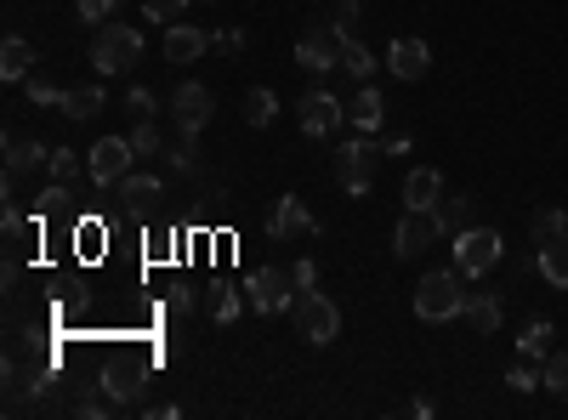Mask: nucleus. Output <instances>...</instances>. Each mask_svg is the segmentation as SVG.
Listing matches in <instances>:
<instances>
[{
  "instance_id": "1",
  "label": "nucleus",
  "mask_w": 568,
  "mask_h": 420,
  "mask_svg": "<svg viewBox=\"0 0 568 420\" xmlns=\"http://www.w3.org/2000/svg\"><path fill=\"white\" fill-rule=\"evenodd\" d=\"M466 273L460 267H450V273H427L421 284H415V313L427 318V324H450V318H460V307H466V284H460Z\"/></svg>"
},
{
  "instance_id": "2",
  "label": "nucleus",
  "mask_w": 568,
  "mask_h": 420,
  "mask_svg": "<svg viewBox=\"0 0 568 420\" xmlns=\"http://www.w3.org/2000/svg\"><path fill=\"white\" fill-rule=\"evenodd\" d=\"M137 58H142V29H131V23H103V29H91V68L97 74H126Z\"/></svg>"
},
{
  "instance_id": "3",
  "label": "nucleus",
  "mask_w": 568,
  "mask_h": 420,
  "mask_svg": "<svg viewBox=\"0 0 568 420\" xmlns=\"http://www.w3.org/2000/svg\"><path fill=\"white\" fill-rule=\"evenodd\" d=\"M381 160H387V148L381 142H369V137H353V142H341L336 148V182L353 193H369L376 188V170H381Z\"/></svg>"
},
{
  "instance_id": "4",
  "label": "nucleus",
  "mask_w": 568,
  "mask_h": 420,
  "mask_svg": "<svg viewBox=\"0 0 568 420\" xmlns=\"http://www.w3.org/2000/svg\"><path fill=\"white\" fill-rule=\"evenodd\" d=\"M295 330L307 335V347H330V341L341 335V307L330 302V295L318 290H295Z\"/></svg>"
},
{
  "instance_id": "5",
  "label": "nucleus",
  "mask_w": 568,
  "mask_h": 420,
  "mask_svg": "<svg viewBox=\"0 0 568 420\" xmlns=\"http://www.w3.org/2000/svg\"><path fill=\"white\" fill-rule=\"evenodd\" d=\"M348 46H353V35L341 29V23H318V29H307L302 40H295V63L313 68V74H325V68H341Z\"/></svg>"
},
{
  "instance_id": "6",
  "label": "nucleus",
  "mask_w": 568,
  "mask_h": 420,
  "mask_svg": "<svg viewBox=\"0 0 568 420\" xmlns=\"http://www.w3.org/2000/svg\"><path fill=\"white\" fill-rule=\"evenodd\" d=\"M501 256H506V239H501L495 228H466V233L455 239V267H460L466 279H483Z\"/></svg>"
},
{
  "instance_id": "7",
  "label": "nucleus",
  "mask_w": 568,
  "mask_h": 420,
  "mask_svg": "<svg viewBox=\"0 0 568 420\" xmlns=\"http://www.w3.org/2000/svg\"><path fill=\"white\" fill-rule=\"evenodd\" d=\"M131 160H137V148H131V137H103L86 154V170H91V182L97 188H119L131 177Z\"/></svg>"
},
{
  "instance_id": "8",
  "label": "nucleus",
  "mask_w": 568,
  "mask_h": 420,
  "mask_svg": "<svg viewBox=\"0 0 568 420\" xmlns=\"http://www.w3.org/2000/svg\"><path fill=\"white\" fill-rule=\"evenodd\" d=\"M244 290H251V307H256L262 318L295 307V273H290V267H262V273L244 284Z\"/></svg>"
},
{
  "instance_id": "9",
  "label": "nucleus",
  "mask_w": 568,
  "mask_h": 420,
  "mask_svg": "<svg viewBox=\"0 0 568 420\" xmlns=\"http://www.w3.org/2000/svg\"><path fill=\"white\" fill-rule=\"evenodd\" d=\"M205 119H211V91L200 80H182L177 91H171V126L182 131V142H193L205 131Z\"/></svg>"
},
{
  "instance_id": "10",
  "label": "nucleus",
  "mask_w": 568,
  "mask_h": 420,
  "mask_svg": "<svg viewBox=\"0 0 568 420\" xmlns=\"http://www.w3.org/2000/svg\"><path fill=\"white\" fill-rule=\"evenodd\" d=\"M438 239H443V233H438L432 211H404V221L392 228V256H399V262H415V256H427Z\"/></svg>"
},
{
  "instance_id": "11",
  "label": "nucleus",
  "mask_w": 568,
  "mask_h": 420,
  "mask_svg": "<svg viewBox=\"0 0 568 420\" xmlns=\"http://www.w3.org/2000/svg\"><path fill=\"white\" fill-rule=\"evenodd\" d=\"M341 119H348V109H341L336 91H307V97H302V131H307V137H330Z\"/></svg>"
},
{
  "instance_id": "12",
  "label": "nucleus",
  "mask_w": 568,
  "mask_h": 420,
  "mask_svg": "<svg viewBox=\"0 0 568 420\" xmlns=\"http://www.w3.org/2000/svg\"><path fill=\"white\" fill-rule=\"evenodd\" d=\"M318 228V216L307 211V200H295V193H285V200L274 205V216H267V233H274L279 244L285 239H302V233H313Z\"/></svg>"
},
{
  "instance_id": "13",
  "label": "nucleus",
  "mask_w": 568,
  "mask_h": 420,
  "mask_svg": "<svg viewBox=\"0 0 568 420\" xmlns=\"http://www.w3.org/2000/svg\"><path fill=\"white\" fill-rule=\"evenodd\" d=\"M387 68L399 74V80H427V68H432V46H427V40H415V35L392 40V52H387Z\"/></svg>"
},
{
  "instance_id": "14",
  "label": "nucleus",
  "mask_w": 568,
  "mask_h": 420,
  "mask_svg": "<svg viewBox=\"0 0 568 420\" xmlns=\"http://www.w3.org/2000/svg\"><path fill=\"white\" fill-rule=\"evenodd\" d=\"M478 200L472 193H443V200L432 205V221H438V233H450V239H460L466 228H478Z\"/></svg>"
},
{
  "instance_id": "15",
  "label": "nucleus",
  "mask_w": 568,
  "mask_h": 420,
  "mask_svg": "<svg viewBox=\"0 0 568 420\" xmlns=\"http://www.w3.org/2000/svg\"><path fill=\"white\" fill-rule=\"evenodd\" d=\"M211 40L216 35H205L200 23H171L165 29V63H193L200 52H211Z\"/></svg>"
},
{
  "instance_id": "16",
  "label": "nucleus",
  "mask_w": 568,
  "mask_h": 420,
  "mask_svg": "<svg viewBox=\"0 0 568 420\" xmlns=\"http://www.w3.org/2000/svg\"><path fill=\"white\" fill-rule=\"evenodd\" d=\"M438 200H443V170L415 165L409 177H404V211H432Z\"/></svg>"
},
{
  "instance_id": "17",
  "label": "nucleus",
  "mask_w": 568,
  "mask_h": 420,
  "mask_svg": "<svg viewBox=\"0 0 568 420\" xmlns=\"http://www.w3.org/2000/svg\"><path fill=\"white\" fill-rule=\"evenodd\" d=\"M103 386H109V398H114L119 409H131V404H142L148 376H142L137 364H114V369H103Z\"/></svg>"
},
{
  "instance_id": "18",
  "label": "nucleus",
  "mask_w": 568,
  "mask_h": 420,
  "mask_svg": "<svg viewBox=\"0 0 568 420\" xmlns=\"http://www.w3.org/2000/svg\"><path fill=\"white\" fill-rule=\"evenodd\" d=\"M460 318H466V324H472L478 335H495V330H501V318H506V307H501V295H489V290H466Z\"/></svg>"
},
{
  "instance_id": "19",
  "label": "nucleus",
  "mask_w": 568,
  "mask_h": 420,
  "mask_svg": "<svg viewBox=\"0 0 568 420\" xmlns=\"http://www.w3.org/2000/svg\"><path fill=\"white\" fill-rule=\"evenodd\" d=\"M529 244H534V251H552V244H568V211H557V205L534 211V216H529Z\"/></svg>"
},
{
  "instance_id": "20",
  "label": "nucleus",
  "mask_w": 568,
  "mask_h": 420,
  "mask_svg": "<svg viewBox=\"0 0 568 420\" xmlns=\"http://www.w3.org/2000/svg\"><path fill=\"white\" fill-rule=\"evenodd\" d=\"M35 46L29 40H23V35H7V46H0V80H29V74H35Z\"/></svg>"
},
{
  "instance_id": "21",
  "label": "nucleus",
  "mask_w": 568,
  "mask_h": 420,
  "mask_svg": "<svg viewBox=\"0 0 568 420\" xmlns=\"http://www.w3.org/2000/svg\"><path fill=\"white\" fill-rule=\"evenodd\" d=\"M103 103H109L103 86H68L63 103H58V114L63 119H91V114H103Z\"/></svg>"
},
{
  "instance_id": "22",
  "label": "nucleus",
  "mask_w": 568,
  "mask_h": 420,
  "mask_svg": "<svg viewBox=\"0 0 568 420\" xmlns=\"http://www.w3.org/2000/svg\"><path fill=\"white\" fill-rule=\"evenodd\" d=\"M348 119H353L358 131H376L381 119H387V97H381L376 86H358V91H353V109H348Z\"/></svg>"
},
{
  "instance_id": "23",
  "label": "nucleus",
  "mask_w": 568,
  "mask_h": 420,
  "mask_svg": "<svg viewBox=\"0 0 568 420\" xmlns=\"http://www.w3.org/2000/svg\"><path fill=\"white\" fill-rule=\"evenodd\" d=\"M119 200H126L131 211H154L165 200V182L160 177H137V170H131V177L119 182Z\"/></svg>"
},
{
  "instance_id": "24",
  "label": "nucleus",
  "mask_w": 568,
  "mask_h": 420,
  "mask_svg": "<svg viewBox=\"0 0 568 420\" xmlns=\"http://www.w3.org/2000/svg\"><path fill=\"white\" fill-rule=\"evenodd\" d=\"M205 313L216 318V324H233V318L244 313V295H239L228 279H216V284L205 290Z\"/></svg>"
},
{
  "instance_id": "25",
  "label": "nucleus",
  "mask_w": 568,
  "mask_h": 420,
  "mask_svg": "<svg viewBox=\"0 0 568 420\" xmlns=\"http://www.w3.org/2000/svg\"><path fill=\"white\" fill-rule=\"evenodd\" d=\"M552 318H529V324H523V335H517V353H523V358H534V364H546L552 358Z\"/></svg>"
},
{
  "instance_id": "26",
  "label": "nucleus",
  "mask_w": 568,
  "mask_h": 420,
  "mask_svg": "<svg viewBox=\"0 0 568 420\" xmlns=\"http://www.w3.org/2000/svg\"><path fill=\"white\" fill-rule=\"evenodd\" d=\"M119 404L109 398V386L103 381H91V386H80V398H74V415H80V420H109Z\"/></svg>"
},
{
  "instance_id": "27",
  "label": "nucleus",
  "mask_w": 568,
  "mask_h": 420,
  "mask_svg": "<svg viewBox=\"0 0 568 420\" xmlns=\"http://www.w3.org/2000/svg\"><path fill=\"white\" fill-rule=\"evenodd\" d=\"M46 160H52V148H40V142H23V137L7 142V177H23L29 165H46Z\"/></svg>"
},
{
  "instance_id": "28",
  "label": "nucleus",
  "mask_w": 568,
  "mask_h": 420,
  "mask_svg": "<svg viewBox=\"0 0 568 420\" xmlns=\"http://www.w3.org/2000/svg\"><path fill=\"white\" fill-rule=\"evenodd\" d=\"M534 267L552 290H568V244H552V251H534Z\"/></svg>"
},
{
  "instance_id": "29",
  "label": "nucleus",
  "mask_w": 568,
  "mask_h": 420,
  "mask_svg": "<svg viewBox=\"0 0 568 420\" xmlns=\"http://www.w3.org/2000/svg\"><path fill=\"white\" fill-rule=\"evenodd\" d=\"M274 114H279V97L267 91V86L244 91V119H251V126H274Z\"/></svg>"
},
{
  "instance_id": "30",
  "label": "nucleus",
  "mask_w": 568,
  "mask_h": 420,
  "mask_svg": "<svg viewBox=\"0 0 568 420\" xmlns=\"http://www.w3.org/2000/svg\"><path fill=\"white\" fill-rule=\"evenodd\" d=\"M131 148H137V160H154V154H165V137H160V126H154V114H148V119H137V126H131Z\"/></svg>"
},
{
  "instance_id": "31",
  "label": "nucleus",
  "mask_w": 568,
  "mask_h": 420,
  "mask_svg": "<svg viewBox=\"0 0 568 420\" xmlns=\"http://www.w3.org/2000/svg\"><path fill=\"white\" fill-rule=\"evenodd\" d=\"M512 392H534V386H546V364H534V358H517L512 364V376H506Z\"/></svg>"
},
{
  "instance_id": "32",
  "label": "nucleus",
  "mask_w": 568,
  "mask_h": 420,
  "mask_svg": "<svg viewBox=\"0 0 568 420\" xmlns=\"http://www.w3.org/2000/svg\"><path fill=\"white\" fill-rule=\"evenodd\" d=\"M23 91H29L35 109H58V103H63V86L46 80V74H29V80H23Z\"/></svg>"
},
{
  "instance_id": "33",
  "label": "nucleus",
  "mask_w": 568,
  "mask_h": 420,
  "mask_svg": "<svg viewBox=\"0 0 568 420\" xmlns=\"http://www.w3.org/2000/svg\"><path fill=\"white\" fill-rule=\"evenodd\" d=\"M341 68H348L353 80H369V74H376L381 63H376V52H369L364 40H353V46H348V58H341Z\"/></svg>"
},
{
  "instance_id": "34",
  "label": "nucleus",
  "mask_w": 568,
  "mask_h": 420,
  "mask_svg": "<svg viewBox=\"0 0 568 420\" xmlns=\"http://www.w3.org/2000/svg\"><path fill=\"white\" fill-rule=\"evenodd\" d=\"M7 239H12V251H17V244H29V239H40V221L29 228V216H23L12 200H7Z\"/></svg>"
},
{
  "instance_id": "35",
  "label": "nucleus",
  "mask_w": 568,
  "mask_h": 420,
  "mask_svg": "<svg viewBox=\"0 0 568 420\" xmlns=\"http://www.w3.org/2000/svg\"><path fill=\"white\" fill-rule=\"evenodd\" d=\"M46 170H52V182H74V177H80V154H74V148H52Z\"/></svg>"
},
{
  "instance_id": "36",
  "label": "nucleus",
  "mask_w": 568,
  "mask_h": 420,
  "mask_svg": "<svg viewBox=\"0 0 568 420\" xmlns=\"http://www.w3.org/2000/svg\"><path fill=\"white\" fill-rule=\"evenodd\" d=\"M58 211H68V182H52V188L35 200V216H58Z\"/></svg>"
},
{
  "instance_id": "37",
  "label": "nucleus",
  "mask_w": 568,
  "mask_h": 420,
  "mask_svg": "<svg viewBox=\"0 0 568 420\" xmlns=\"http://www.w3.org/2000/svg\"><path fill=\"white\" fill-rule=\"evenodd\" d=\"M330 7H336L330 23H341V29L353 35V29H358V17H364V0H330ZM353 40H358V35H353Z\"/></svg>"
},
{
  "instance_id": "38",
  "label": "nucleus",
  "mask_w": 568,
  "mask_h": 420,
  "mask_svg": "<svg viewBox=\"0 0 568 420\" xmlns=\"http://www.w3.org/2000/svg\"><path fill=\"white\" fill-rule=\"evenodd\" d=\"M546 386L557 392V398H568V353H552L546 358Z\"/></svg>"
},
{
  "instance_id": "39",
  "label": "nucleus",
  "mask_w": 568,
  "mask_h": 420,
  "mask_svg": "<svg viewBox=\"0 0 568 420\" xmlns=\"http://www.w3.org/2000/svg\"><path fill=\"white\" fill-rule=\"evenodd\" d=\"M74 17H80L86 29H103V23H109V7H103V0H74Z\"/></svg>"
},
{
  "instance_id": "40",
  "label": "nucleus",
  "mask_w": 568,
  "mask_h": 420,
  "mask_svg": "<svg viewBox=\"0 0 568 420\" xmlns=\"http://www.w3.org/2000/svg\"><path fill=\"white\" fill-rule=\"evenodd\" d=\"M188 0H142V17H154V23H171V17H182Z\"/></svg>"
},
{
  "instance_id": "41",
  "label": "nucleus",
  "mask_w": 568,
  "mask_h": 420,
  "mask_svg": "<svg viewBox=\"0 0 568 420\" xmlns=\"http://www.w3.org/2000/svg\"><path fill=\"white\" fill-rule=\"evenodd\" d=\"M165 313H177V318L193 313V290H188V284H171V290H165Z\"/></svg>"
},
{
  "instance_id": "42",
  "label": "nucleus",
  "mask_w": 568,
  "mask_h": 420,
  "mask_svg": "<svg viewBox=\"0 0 568 420\" xmlns=\"http://www.w3.org/2000/svg\"><path fill=\"white\" fill-rule=\"evenodd\" d=\"M126 109H131L137 119H148V114H154V91H148V86H137V91L126 97Z\"/></svg>"
},
{
  "instance_id": "43",
  "label": "nucleus",
  "mask_w": 568,
  "mask_h": 420,
  "mask_svg": "<svg viewBox=\"0 0 568 420\" xmlns=\"http://www.w3.org/2000/svg\"><path fill=\"white\" fill-rule=\"evenodd\" d=\"M290 273H295V290H313V284H318V262L307 256V262H295Z\"/></svg>"
},
{
  "instance_id": "44",
  "label": "nucleus",
  "mask_w": 568,
  "mask_h": 420,
  "mask_svg": "<svg viewBox=\"0 0 568 420\" xmlns=\"http://www.w3.org/2000/svg\"><path fill=\"white\" fill-rule=\"evenodd\" d=\"M211 46H216V52H239V46H244V29H222Z\"/></svg>"
},
{
  "instance_id": "45",
  "label": "nucleus",
  "mask_w": 568,
  "mask_h": 420,
  "mask_svg": "<svg viewBox=\"0 0 568 420\" xmlns=\"http://www.w3.org/2000/svg\"><path fill=\"white\" fill-rule=\"evenodd\" d=\"M103 7H109V17H114V12H119V7H126V0H103Z\"/></svg>"
}]
</instances>
